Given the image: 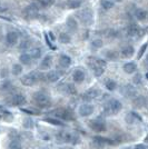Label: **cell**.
Here are the masks:
<instances>
[{"instance_id":"2","label":"cell","mask_w":148,"mask_h":149,"mask_svg":"<svg viewBox=\"0 0 148 149\" xmlns=\"http://www.w3.org/2000/svg\"><path fill=\"white\" fill-rule=\"evenodd\" d=\"M32 100L35 101V104L40 107V108H48L51 106V99L50 96L43 91H37L32 95Z\"/></svg>"},{"instance_id":"20","label":"cell","mask_w":148,"mask_h":149,"mask_svg":"<svg viewBox=\"0 0 148 149\" xmlns=\"http://www.w3.org/2000/svg\"><path fill=\"white\" fill-rule=\"evenodd\" d=\"M51 62H52L51 56H46L43 59V61L40 62V69L41 70H48L51 67Z\"/></svg>"},{"instance_id":"42","label":"cell","mask_w":148,"mask_h":149,"mask_svg":"<svg viewBox=\"0 0 148 149\" xmlns=\"http://www.w3.org/2000/svg\"><path fill=\"white\" fill-rule=\"evenodd\" d=\"M147 46H148L147 42H146V44H144L142 46V48L139 49V51H138V55H137V56H138V58H142V55L145 54V51H146V49H147Z\"/></svg>"},{"instance_id":"36","label":"cell","mask_w":148,"mask_h":149,"mask_svg":"<svg viewBox=\"0 0 148 149\" xmlns=\"http://www.w3.org/2000/svg\"><path fill=\"white\" fill-rule=\"evenodd\" d=\"M105 56L109 59V60H116L118 58V54L116 51H114V50H108V51H106Z\"/></svg>"},{"instance_id":"21","label":"cell","mask_w":148,"mask_h":149,"mask_svg":"<svg viewBox=\"0 0 148 149\" xmlns=\"http://www.w3.org/2000/svg\"><path fill=\"white\" fill-rule=\"evenodd\" d=\"M123 69L126 74H134L137 70V65L135 62H127V63L124 65Z\"/></svg>"},{"instance_id":"38","label":"cell","mask_w":148,"mask_h":149,"mask_svg":"<svg viewBox=\"0 0 148 149\" xmlns=\"http://www.w3.org/2000/svg\"><path fill=\"white\" fill-rule=\"evenodd\" d=\"M91 47H93L94 49H99V48H101V47H103V40H101V39H95V40H93Z\"/></svg>"},{"instance_id":"14","label":"cell","mask_w":148,"mask_h":149,"mask_svg":"<svg viewBox=\"0 0 148 149\" xmlns=\"http://www.w3.org/2000/svg\"><path fill=\"white\" fill-rule=\"evenodd\" d=\"M59 78H60V74L58 71H55V70L49 71L48 74H45V80L48 82H56L57 80H59Z\"/></svg>"},{"instance_id":"51","label":"cell","mask_w":148,"mask_h":149,"mask_svg":"<svg viewBox=\"0 0 148 149\" xmlns=\"http://www.w3.org/2000/svg\"><path fill=\"white\" fill-rule=\"evenodd\" d=\"M43 149H47V148H43Z\"/></svg>"},{"instance_id":"34","label":"cell","mask_w":148,"mask_h":149,"mask_svg":"<svg viewBox=\"0 0 148 149\" xmlns=\"http://www.w3.org/2000/svg\"><path fill=\"white\" fill-rule=\"evenodd\" d=\"M105 86L109 91H114V90L117 88V82L115 80H112V79H108V80L105 82Z\"/></svg>"},{"instance_id":"40","label":"cell","mask_w":148,"mask_h":149,"mask_svg":"<svg viewBox=\"0 0 148 149\" xmlns=\"http://www.w3.org/2000/svg\"><path fill=\"white\" fill-rule=\"evenodd\" d=\"M32 5L36 7L38 10H41L43 8H46L45 5H43V0H34V1H32Z\"/></svg>"},{"instance_id":"26","label":"cell","mask_w":148,"mask_h":149,"mask_svg":"<svg viewBox=\"0 0 148 149\" xmlns=\"http://www.w3.org/2000/svg\"><path fill=\"white\" fill-rule=\"evenodd\" d=\"M19 61L21 62L22 65H27L28 66L32 61V57L29 54H22V55H20V57H19Z\"/></svg>"},{"instance_id":"32","label":"cell","mask_w":148,"mask_h":149,"mask_svg":"<svg viewBox=\"0 0 148 149\" xmlns=\"http://www.w3.org/2000/svg\"><path fill=\"white\" fill-rule=\"evenodd\" d=\"M100 6L105 10H110L114 7V2L111 0H100Z\"/></svg>"},{"instance_id":"49","label":"cell","mask_w":148,"mask_h":149,"mask_svg":"<svg viewBox=\"0 0 148 149\" xmlns=\"http://www.w3.org/2000/svg\"><path fill=\"white\" fill-rule=\"evenodd\" d=\"M146 78H147V79H148V74H146Z\"/></svg>"},{"instance_id":"37","label":"cell","mask_w":148,"mask_h":149,"mask_svg":"<svg viewBox=\"0 0 148 149\" xmlns=\"http://www.w3.org/2000/svg\"><path fill=\"white\" fill-rule=\"evenodd\" d=\"M41 54H43V50L40 48H36V49H34L31 51L30 55L32 57V59H39L41 57Z\"/></svg>"},{"instance_id":"4","label":"cell","mask_w":148,"mask_h":149,"mask_svg":"<svg viewBox=\"0 0 148 149\" xmlns=\"http://www.w3.org/2000/svg\"><path fill=\"white\" fill-rule=\"evenodd\" d=\"M77 17L79 18V20L84 25L86 26L91 25L94 21V13L90 8H85V9H82L80 11H78Z\"/></svg>"},{"instance_id":"47","label":"cell","mask_w":148,"mask_h":149,"mask_svg":"<svg viewBox=\"0 0 148 149\" xmlns=\"http://www.w3.org/2000/svg\"><path fill=\"white\" fill-rule=\"evenodd\" d=\"M59 149H73V148H70V147H61V148Z\"/></svg>"},{"instance_id":"24","label":"cell","mask_w":148,"mask_h":149,"mask_svg":"<svg viewBox=\"0 0 148 149\" xmlns=\"http://www.w3.org/2000/svg\"><path fill=\"white\" fill-rule=\"evenodd\" d=\"M13 90V86L9 82V81H6L3 82L1 86H0V93H11Z\"/></svg>"},{"instance_id":"12","label":"cell","mask_w":148,"mask_h":149,"mask_svg":"<svg viewBox=\"0 0 148 149\" xmlns=\"http://www.w3.org/2000/svg\"><path fill=\"white\" fill-rule=\"evenodd\" d=\"M19 40V35L16 32V31H9L8 33H7L6 36V41L8 45H10V46H15V45H17Z\"/></svg>"},{"instance_id":"27","label":"cell","mask_w":148,"mask_h":149,"mask_svg":"<svg viewBox=\"0 0 148 149\" xmlns=\"http://www.w3.org/2000/svg\"><path fill=\"white\" fill-rule=\"evenodd\" d=\"M58 40H59V42H61V44L67 45L71 41V37H70L68 33H66V32H61V33H59V36H58Z\"/></svg>"},{"instance_id":"41","label":"cell","mask_w":148,"mask_h":149,"mask_svg":"<svg viewBox=\"0 0 148 149\" xmlns=\"http://www.w3.org/2000/svg\"><path fill=\"white\" fill-rule=\"evenodd\" d=\"M21 50H26L28 48H30V40H24L21 44H20V47H19Z\"/></svg>"},{"instance_id":"46","label":"cell","mask_w":148,"mask_h":149,"mask_svg":"<svg viewBox=\"0 0 148 149\" xmlns=\"http://www.w3.org/2000/svg\"><path fill=\"white\" fill-rule=\"evenodd\" d=\"M7 10H8V8H7V7L1 6V5H0V13H6Z\"/></svg>"},{"instance_id":"33","label":"cell","mask_w":148,"mask_h":149,"mask_svg":"<svg viewBox=\"0 0 148 149\" xmlns=\"http://www.w3.org/2000/svg\"><path fill=\"white\" fill-rule=\"evenodd\" d=\"M22 70H24L22 66L20 63H16V65H13V68H11V74L13 76H19V74H21Z\"/></svg>"},{"instance_id":"35","label":"cell","mask_w":148,"mask_h":149,"mask_svg":"<svg viewBox=\"0 0 148 149\" xmlns=\"http://www.w3.org/2000/svg\"><path fill=\"white\" fill-rule=\"evenodd\" d=\"M8 149H22V146L19 140H11L8 146Z\"/></svg>"},{"instance_id":"22","label":"cell","mask_w":148,"mask_h":149,"mask_svg":"<svg viewBox=\"0 0 148 149\" xmlns=\"http://www.w3.org/2000/svg\"><path fill=\"white\" fill-rule=\"evenodd\" d=\"M67 27L68 29L70 31H76L77 29H78V24H77V20L75 18H73V17H69V18L67 19Z\"/></svg>"},{"instance_id":"43","label":"cell","mask_w":148,"mask_h":149,"mask_svg":"<svg viewBox=\"0 0 148 149\" xmlns=\"http://www.w3.org/2000/svg\"><path fill=\"white\" fill-rule=\"evenodd\" d=\"M43 5L45 7H50L54 5V2H55V0H43Z\"/></svg>"},{"instance_id":"50","label":"cell","mask_w":148,"mask_h":149,"mask_svg":"<svg viewBox=\"0 0 148 149\" xmlns=\"http://www.w3.org/2000/svg\"><path fill=\"white\" fill-rule=\"evenodd\" d=\"M126 149H130V148H126Z\"/></svg>"},{"instance_id":"17","label":"cell","mask_w":148,"mask_h":149,"mask_svg":"<svg viewBox=\"0 0 148 149\" xmlns=\"http://www.w3.org/2000/svg\"><path fill=\"white\" fill-rule=\"evenodd\" d=\"M146 105V99L144 96H136L133 99V106L135 108H142Z\"/></svg>"},{"instance_id":"30","label":"cell","mask_w":148,"mask_h":149,"mask_svg":"<svg viewBox=\"0 0 148 149\" xmlns=\"http://www.w3.org/2000/svg\"><path fill=\"white\" fill-rule=\"evenodd\" d=\"M66 6L69 9H77L81 6V1L80 0H68L66 2Z\"/></svg>"},{"instance_id":"15","label":"cell","mask_w":148,"mask_h":149,"mask_svg":"<svg viewBox=\"0 0 148 149\" xmlns=\"http://www.w3.org/2000/svg\"><path fill=\"white\" fill-rule=\"evenodd\" d=\"M85 72L80 70V69H77V70H75L74 74H73V79H74L75 82H77V84H81L82 81L85 80Z\"/></svg>"},{"instance_id":"6","label":"cell","mask_w":148,"mask_h":149,"mask_svg":"<svg viewBox=\"0 0 148 149\" xmlns=\"http://www.w3.org/2000/svg\"><path fill=\"white\" fill-rule=\"evenodd\" d=\"M7 104L10 106H25L27 104V99L24 95H20V93H16L13 95L9 99H7Z\"/></svg>"},{"instance_id":"5","label":"cell","mask_w":148,"mask_h":149,"mask_svg":"<svg viewBox=\"0 0 148 149\" xmlns=\"http://www.w3.org/2000/svg\"><path fill=\"white\" fill-rule=\"evenodd\" d=\"M52 113L55 115L56 118L61 119V120H67V121H70V120H74L75 116L73 111H70L67 108H59V109H56L55 111H52Z\"/></svg>"},{"instance_id":"8","label":"cell","mask_w":148,"mask_h":149,"mask_svg":"<svg viewBox=\"0 0 148 149\" xmlns=\"http://www.w3.org/2000/svg\"><path fill=\"white\" fill-rule=\"evenodd\" d=\"M94 106L90 105V104H82V105L79 107V115H80L81 117H88V116H90L91 113L94 112Z\"/></svg>"},{"instance_id":"1","label":"cell","mask_w":148,"mask_h":149,"mask_svg":"<svg viewBox=\"0 0 148 149\" xmlns=\"http://www.w3.org/2000/svg\"><path fill=\"white\" fill-rule=\"evenodd\" d=\"M56 140L59 143H73L76 145L80 141V138L77 134L68 132V131H59L56 135Z\"/></svg>"},{"instance_id":"19","label":"cell","mask_w":148,"mask_h":149,"mask_svg":"<svg viewBox=\"0 0 148 149\" xmlns=\"http://www.w3.org/2000/svg\"><path fill=\"white\" fill-rule=\"evenodd\" d=\"M59 65L61 66L62 68H68L70 65H71V59H70V57L67 56V55H61V56L59 57Z\"/></svg>"},{"instance_id":"48","label":"cell","mask_w":148,"mask_h":149,"mask_svg":"<svg viewBox=\"0 0 148 149\" xmlns=\"http://www.w3.org/2000/svg\"><path fill=\"white\" fill-rule=\"evenodd\" d=\"M146 61H147V63H148V55H147V57H146Z\"/></svg>"},{"instance_id":"31","label":"cell","mask_w":148,"mask_h":149,"mask_svg":"<svg viewBox=\"0 0 148 149\" xmlns=\"http://www.w3.org/2000/svg\"><path fill=\"white\" fill-rule=\"evenodd\" d=\"M43 120H45L46 123H49V124L54 125V126H64L61 120L58 118H56V117L55 118H54V117H46Z\"/></svg>"},{"instance_id":"29","label":"cell","mask_w":148,"mask_h":149,"mask_svg":"<svg viewBox=\"0 0 148 149\" xmlns=\"http://www.w3.org/2000/svg\"><path fill=\"white\" fill-rule=\"evenodd\" d=\"M125 119H126V123H127V124L133 125V124H135L137 120H140V117H138L136 113L131 112V113H128Z\"/></svg>"},{"instance_id":"45","label":"cell","mask_w":148,"mask_h":149,"mask_svg":"<svg viewBox=\"0 0 148 149\" xmlns=\"http://www.w3.org/2000/svg\"><path fill=\"white\" fill-rule=\"evenodd\" d=\"M134 149H147V147L145 145H142V143H139V145H136Z\"/></svg>"},{"instance_id":"28","label":"cell","mask_w":148,"mask_h":149,"mask_svg":"<svg viewBox=\"0 0 148 149\" xmlns=\"http://www.w3.org/2000/svg\"><path fill=\"white\" fill-rule=\"evenodd\" d=\"M135 16H136V18L138 19L139 21H144V20H146V18H147V11L139 8V9H137V10H136Z\"/></svg>"},{"instance_id":"11","label":"cell","mask_w":148,"mask_h":149,"mask_svg":"<svg viewBox=\"0 0 148 149\" xmlns=\"http://www.w3.org/2000/svg\"><path fill=\"white\" fill-rule=\"evenodd\" d=\"M20 81H21V84H22L24 86H27V87L34 86V85L37 82L36 79H35V77H34V74H32V72L22 76V77H21V79H20Z\"/></svg>"},{"instance_id":"10","label":"cell","mask_w":148,"mask_h":149,"mask_svg":"<svg viewBox=\"0 0 148 149\" xmlns=\"http://www.w3.org/2000/svg\"><path fill=\"white\" fill-rule=\"evenodd\" d=\"M88 65H89V67L93 70L94 74H95L96 77H99V76H101V74H104V69L105 68H103V67H100L99 65H97V63L93 60V58L89 59V63H88Z\"/></svg>"},{"instance_id":"18","label":"cell","mask_w":148,"mask_h":149,"mask_svg":"<svg viewBox=\"0 0 148 149\" xmlns=\"http://www.w3.org/2000/svg\"><path fill=\"white\" fill-rule=\"evenodd\" d=\"M134 54H135V49H134L133 46H126L120 51V55L124 58H130V57H133Z\"/></svg>"},{"instance_id":"25","label":"cell","mask_w":148,"mask_h":149,"mask_svg":"<svg viewBox=\"0 0 148 149\" xmlns=\"http://www.w3.org/2000/svg\"><path fill=\"white\" fill-rule=\"evenodd\" d=\"M127 35L129 36V37H136V36H138V33H139V28L137 27L136 25H131L129 27H127Z\"/></svg>"},{"instance_id":"39","label":"cell","mask_w":148,"mask_h":149,"mask_svg":"<svg viewBox=\"0 0 148 149\" xmlns=\"http://www.w3.org/2000/svg\"><path fill=\"white\" fill-rule=\"evenodd\" d=\"M24 127L25 128H27V129H31L32 127H34V121H32V119L31 118H26L25 120H24Z\"/></svg>"},{"instance_id":"44","label":"cell","mask_w":148,"mask_h":149,"mask_svg":"<svg viewBox=\"0 0 148 149\" xmlns=\"http://www.w3.org/2000/svg\"><path fill=\"white\" fill-rule=\"evenodd\" d=\"M140 79H142V77H140V74H137L135 76V77H134V78H133V80H134V84H139V82H140Z\"/></svg>"},{"instance_id":"7","label":"cell","mask_w":148,"mask_h":149,"mask_svg":"<svg viewBox=\"0 0 148 149\" xmlns=\"http://www.w3.org/2000/svg\"><path fill=\"white\" fill-rule=\"evenodd\" d=\"M88 126L91 130L96 131V132H103L106 130V125L104 121L99 120V119H95V120H90L88 123Z\"/></svg>"},{"instance_id":"16","label":"cell","mask_w":148,"mask_h":149,"mask_svg":"<svg viewBox=\"0 0 148 149\" xmlns=\"http://www.w3.org/2000/svg\"><path fill=\"white\" fill-rule=\"evenodd\" d=\"M121 93H123L124 96L128 97V98H131V97H135L136 89L133 87V86H130V85H126V86L121 89Z\"/></svg>"},{"instance_id":"13","label":"cell","mask_w":148,"mask_h":149,"mask_svg":"<svg viewBox=\"0 0 148 149\" xmlns=\"http://www.w3.org/2000/svg\"><path fill=\"white\" fill-rule=\"evenodd\" d=\"M38 11H39V10L31 3V5H29L28 7H26L24 13H25V16L27 18H35V17H37Z\"/></svg>"},{"instance_id":"3","label":"cell","mask_w":148,"mask_h":149,"mask_svg":"<svg viewBox=\"0 0 148 149\" xmlns=\"http://www.w3.org/2000/svg\"><path fill=\"white\" fill-rule=\"evenodd\" d=\"M121 108H123V105L119 100L110 99L104 107V112L107 116H114V115H117L121 110Z\"/></svg>"},{"instance_id":"23","label":"cell","mask_w":148,"mask_h":149,"mask_svg":"<svg viewBox=\"0 0 148 149\" xmlns=\"http://www.w3.org/2000/svg\"><path fill=\"white\" fill-rule=\"evenodd\" d=\"M62 88H64V93L67 95H76L77 93L76 88L71 84H65V85H62Z\"/></svg>"},{"instance_id":"9","label":"cell","mask_w":148,"mask_h":149,"mask_svg":"<svg viewBox=\"0 0 148 149\" xmlns=\"http://www.w3.org/2000/svg\"><path fill=\"white\" fill-rule=\"evenodd\" d=\"M100 95V90L97 88H90L88 89L86 93L82 95V99L84 100H93L95 98H97Z\"/></svg>"}]
</instances>
